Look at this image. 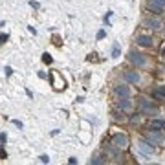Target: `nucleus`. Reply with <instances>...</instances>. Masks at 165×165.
Masks as SVG:
<instances>
[{
    "instance_id": "nucleus-9",
    "label": "nucleus",
    "mask_w": 165,
    "mask_h": 165,
    "mask_svg": "<svg viewBox=\"0 0 165 165\" xmlns=\"http://www.w3.org/2000/svg\"><path fill=\"white\" fill-rule=\"evenodd\" d=\"M125 81L127 82H132V85H138V82L141 81V77H140V73H138V72L130 70V72H125Z\"/></svg>"
},
{
    "instance_id": "nucleus-16",
    "label": "nucleus",
    "mask_w": 165,
    "mask_h": 165,
    "mask_svg": "<svg viewBox=\"0 0 165 165\" xmlns=\"http://www.w3.org/2000/svg\"><path fill=\"white\" fill-rule=\"evenodd\" d=\"M119 55V44H114V50H112V57H118Z\"/></svg>"
},
{
    "instance_id": "nucleus-3",
    "label": "nucleus",
    "mask_w": 165,
    "mask_h": 165,
    "mask_svg": "<svg viewBox=\"0 0 165 165\" xmlns=\"http://www.w3.org/2000/svg\"><path fill=\"white\" fill-rule=\"evenodd\" d=\"M128 61H130L132 64H136L138 68H141V66L147 64V59L143 57L141 53H138V51H130V53H128Z\"/></svg>"
},
{
    "instance_id": "nucleus-19",
    "label": "nucleus",
    "mask_w": 165,
    "mask_h": 165,
    "mask_svg": "<svg viewBox=\"0 0 165 165\" xmlns=\"http://www.w3.org/2000/svg\"><path fill=\"white\" fill-rule=\"evenodd\" d=\"M40 161H42V163H50V158H48L46 154H42V156H40Z\"/></svg>"
},
{
    "instance_id": "nucleus-2",
    "label": "nucleus",
    "mask_w": 165,
    "mask_h": 165,
    "mask_svg": "<svg viewBox=\"0 0 165 165\" xmlns=\"http://www.w3.org/2000/svg\"><path fill=\"white\" fill-rule=\"evenodd\" d=\"M112 145L116 147V149H125L127 145H128V138L125 136V134H114L112 136Z\"/></svg>"
},
{
    "instance_id": "nucleus-5",
    "label": "nucleus",
    "mask_w": 165,
    "mask_h": 165,
    "mask_svg": "<svg viewBox=\"0 0 165 165\" xmlns=\"http://www.w3.org/2000/svg\"><path fill=\"white\" fill-rule=\"evenodd\" d=\"M145 140H147V141H150V143H161V141H163V134L160 132V130L150 128V132H147Z\"/></svg>"
},
{
    "instance_id": "nucleus-14",
    "label": "nucleus",
    "mask_w": 165,
    "mask_h": 165,
    "mask_svg": "<svg viewBox=\"0 0 165 165\" xmlns=\"http://www.w3.org/2000/svg\"><path fill=\"white\" fill-rule=\"evenodd\" d=\"M152 95H154V97H158V99H165V86H161V88H158V90H154Z\"/></svg>"
},
{
    "instance_id": "nucleus-8",
    "label": "nucleus",
    "mask_w": 165,
    "mask_h": 165,
    "mask_svg": "<svg viewBox=\"0 0 165 165\" xmlns=\"http://www.w3.org/2000/svg\"><path fill=\"white\" fill-rule=\"evenodd\" d=\"M114 94L118 95V97H128V95H130V88L127 85H118L114 88Z\"/></svg>"
},
{
    "instance_id": "nucleus-24",
    "label": "nucleus",
    "mask_w": 165,
    "mask_h": 165,
    "mask_svg": "<svg viewBox=\"0 0 165 165\" xmlns=\"http://www.w3.org/2000/svg\"><path fill=\"white\" fill-rule=\"evenodd\" d=\"M11 73H13V70H11V68L8 66V68H6V75H8V77H9V75H11Z\"/></svg>"
},
{
    "instance_id": "nucleus-17",
    "label": "nucleus",
    "mask_w": 165,
    "mask_h": 165,
    "mask_svg": "<svg viewBox=\"0 0 165 165\" xmlns=\"http://www.w3.org/2000/svg\"><path fill=\"white\" fill-rule=\"evenodd\" d=\"M42 61H44L46 64H50V63H51L53 59H51V57H50V55H48V53H44V55H42Z\"/></svg>"
},
{
    "instance_id": "nucleus-26",
    "label": "nucleus",
    "mask_w": 165,
    "mask_h": 165,
    "mask_svg": "<svg viewBox=\"0 0 165 165\" xmlns=\"http://www.w3.org/2000/svg\"><path fill=\"white\" fill-rule=\"evenodd\" d=\"M161 55H163V57H165V46H163V50H161Z\"/></svg>"
},
{
    "instance_id": "nucleus-25",
    "label": "nucleus",
    "mask_w": 165,
    "mask_h": 165,
    "mask_svg": "<svg viewBox=\"0 0 165 165\" xmlns=\"http://www.w3.org/2000/svg\"><path fill=\"white\" fill-rule=\"evenodd\" d=\"M13 123H15V125H17V127H18V128H22V123H20V121H18V119H15V121H13Z\"/></svg>"
},
{
    "instance_id": "nucleus-23",
    "label": "nucleus",
    "mask_w": 165,
    "mask_h": 165,
    "mask_svg": "<svg viewBox=\"0 0 165 165\" xmlns=\"http://www.w3.org/2000/svg\"><path fill=\"white\" fill-rule=\"evenodd\" d=\"M0 158H2V160H6V158H8V154H6V150H0Z\"/></svg>"
},
{
    "instance_id": "nucleus-18",
    "label": "nucleus",
    "mask_w": 165,
    "mask_h": 165,
    "mask_svg": "<svg viewBox=\"0 0 165 165\" xmlns=\"http://www.w3.org/2000/svg\"><path fill=\"white\" fill-rule=\"evenodd\" d=\"M8 33H0V44H2V42H6V40H8Z\"/></svg>"
},
{
    "instance_id": "nucleus-1",
    "label": "nucleus",
    "mask_w": 165,
    "mask_h": 165,
    "mask_svg": "<svg viewBox=\"0 0 165 165\" xmlns=\"http://www.w3.org/2000/svg\"><path fill=\"white\" fill-rule=\"evenodd\" d=\"M138 110H140V114H147V116H156L160 112V108L152 105L147 97H138Z\"/></svg>"
},
{
    "instance_id": "nucleus-13",
    "label": "nucleus",
    "mask_w": 165,
    "mask_h": 165,
    "mask_svg": "<svg viewBox=\"0 0 165 165\" xmlns=\"http://www.w3.org/2000/svg\"><path fill=\"white\" fill-rule=\"evenodd\" d=\"M150 128H154V130L165 128V119H152L150 121Z\"/></svg>"
},
{
    "instance_id": "nucleus-15",
    "label": "nucleus",
    "mask_w": 165,
    "mask_h": 165,
    "mask_svg": "<svg viewBox=\"0 0 165 165\" xmlns=\"http://www.w3.org/2000/svg\"><path fill=\"white\" fill-rule=\"evenodd\" d=\"M90 163L92 165H101V163H106V160H105V158H101V156H95V158L90 160Z\"/></svg>"
},
{
    "instance_id": "nucleus-6",
    "label": "nucleus",
    "mask_w": 165,
    "mask_h": 165,
    "mask_svg": "<svg viewBox=\"0 0 165 165\" xmlns=\"http://www.w3.org/2000/svg\"><path fill=\"white\" fill-rule=\"evenodd\" d=\"M138 147H140V152H141L143 156H150V154H154V147L150 145V141H147V140H141Z\"/></svg>"
},
{
    "instance_id": "nucleus-21",
    "label": "nucleus",
    "mask_w": 165,
    "mask_h": 165,
    "mask_svg": "<svg viewBox=\"0 0 165 165\" xmlns=\"http://www.w3.org/2000/svg\"><path fill=\"white\" fill-rule=\"evenodd\" d=\"M6 140H8V136H6V132H2V134H0V141L6 143Z\"/></svg>"
},
{
    "instance_id": "nucleus-20",
    "label": "nucleus",
    "mask_w": 165,
    "mask_h": 165,
    "mask_svg": "<svg viewBox=\"0 0 165 165\" xmlns=\"http://www.w3.org/2000/svg\"><path fill=\"white\" fill-rule=\"evenodd\" d=\"M30 6H31V8H35V9H39V8H40V4H39V2H33V0L30 2Z\"/></svg>"
},
{
    "instance_id": "nucleus-11",
    "label": "nucleus",
    "mask_w": 165,
    "mask_h": 165,
    "mask_svg": "<svg viewBox=\"0 0 165 165\" xmlns=\"http://www.w3.org/2000/svg\"><path fill=\"white\" fill-rule=\"evenodd\" d=\"M136 42L140 46H143V48H150V46H152V37H150V35H140Z\"/></svg>"
},
{
    "instance_id": "nucleus-12",
    "label": "nucleus",
    "mask_w": 165,
    "mask_h": 165,
    "mask_svg": "<svg viewBox=\"0 0 165 165\" xmlns=\"http://www.w3.org/2000/svg\"><path fill=\"white\" fill-rule=\"evenodd\" d=\"M51 81H53V88L55 90H61V88H64V81H59V72H51Z\"/></svg>"
},
{
    "instance_id": "nucleus-10",
    "label": "nucleus",
    "mask_w": 165,
    "mask_h": 165,
    "mask_svg": "<svg viewBox=\"0 0 165 165\" xmlns=\"http://www.w3.org/2000/svg\"><path fill=\"white\" fill-rule=\"evenodd\" d=\"M118 106L121 110H130V108H132V99H130V95H128V97H119L118 99Z\"/></svg>"
},
{
    "instance_id": "nucleus-4",
    "label": "nucleus",
    "mask_w": 165,
    "mask_h": 165,
    "mask_svg": "<svg viewBox=\"0 0 165 165\" xmlns=\"http://www.w3.org/2000/svg\"><path fill=\"white\" fill-rule=\"evenodd\" d=\"M147 8L152 11V13H156V15H160V13L165 9V0H149V2H147Z\"/></svg>"
},
{
    "instance_id": "nucleus-22",
    "label": "nucleus",
    "mask_w": 165,
    "mask_h": 165,
    "mask_svg": "<svg viewBox=\"0 0 165 165\" xmlns=\"http://www.w3.org/2000/svg\"><path fill=\"white\" fill-rule=\"evenodd\" d=\"M97 39H105V31H103V30L97 31Z\"/></svg>"
},
{
    "instance_id": "nucleus-7",
    "label": "nucleus",
    "mask_w": 165,
    "mask_h": 165,
    "mask_svg": "<svg viewBox=\"0 0 165 165\" xmlns=\"http://www.w3.org/2000/svg\"><path fill=\"white\" fill-rule=\"evenodd\" d=\"M145 26L150 28V30H160V28L163 26V22H161V18H158V17H149L145 20Z\"/></svg>"
}]
</instances>
